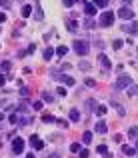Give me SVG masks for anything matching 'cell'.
<instances>
[{"mask_svg": "<svg viewBox=\"0 0 138 158\" xmlns=\"http://www.w3.org/2000/svg\"><path fill=\"white\" fill-rule=\"evenodd\" d=\"M72 48H74V52H76L78 56H86V54L90 52V42H88V40H74Z\"/></svg>", "mask_w": 138, "mask_h": 158, "instance_id": "obj_1", "label": "cell"}, {"mask_svg": "<svg viewBox=\"0 0 138 158\" xmlns=\"http://www.w3.org/2000/svg\"><path fill=\"white\" fill-rule=\"evenodd\" d=\"M132 86V78L130 76H118V80L114 82V90H126Z\"/></svg>", "mask_w": 138, "mask_h": 158, "instance_id": "obj_2", "label": "cell"}, {"mask_svg": "<svg viewBox=\"0 0 138 158\" xmlns=\"http://www.w3.org/2000/svg\"><path fill=\"white\" fill-rule=\"evenodd\" d=\"M114 14L112 12H104V14H100V20H98V24L102 26V28H108V26H112L114 24Z\"/></svg>", "mask_w": 138, "mask_h": 158, "instance_id": "obj_3", "label": "cell"}, {"mask_svg": "<svg viewBox=\"0 0 138 158\" xmlns=\"http://www.w3.org/2000/svg\"><path fill=\"white\" fill-rule=\"evenodd\" d=\"M12 152H14L16 156L24 152V140H22V138H14V142H12Z\"/></svg>", "mask_w": 138, "mask_h": 158, "instance_id": "obj_4", "label": "cell"}, {"mask_svg": "<svg viewBox=\"0 0 138 158\" xmlns=\"http://www.w3.org/2000/svg\"><path fill=\"white\" fill-rule=\"evenodd\" d=\"M118 16H120L122 20H132V18H134V12H132L130 8H126V6H122V8L118 10Z\"/></svg>", "mask_w": 138, "mask_h": 158, "instance_id": "obj_5", "label": "cell"}, {"mask_svg": "<svg viewBox=\"0 0 138 158\" xmlns=\"http://www.w3.org/2000/svg\"><path fill=\"white\" fill-rule=\"evenodd\" d=\"M30 144H32V148H36V150H42V148H44V142H42L36 134L30 136Z\"/></svg>", "mask_w": 138, "mask_h": 158, "instance_id": "obj_6", "label": "cell"}, {"mask_svg": "<svg viewBox=\"0 0 138 158\" xmlns=\"http://www.w3.org/2000/svg\"><path fill=\"white\" fill-rule=\"evenodd\" d=\"M96 10H98L96 4H92V2H86V4H84V12H86L88 16H96Z\"/></svg>", "mask_w": 138, "mask_h": 158, "instance_id": "obj_7", "label": "cell"}, {"mask_svg": "<svg viewBox=\"0 0 138 158\" xmlns=\"http://www.w3.org/2000/svg\"><path fill=\"white\" fill-rule=\"evenodd\" d=\"M58 80H62L66 86H74V82H76V80L72 78V76H68V74H60V76H58Z\"/></svg>", "mask_w": 138, "mask_h": 158, "instance_id": "obj_8", "label": "cell"}, {"mask_svg": "<svg viewBox=\"0 0 138 158\" xmlns=\"http://www.w3.org/2000/svg\"><path fill=\"white\" fill-rule=\"evenodd\" d=\"M98 62L102 64V68H104V70H108V68H110V60L106 58V54H100V56H98Z\"/></svg>", "mask_w": 138, "mask_h": 158, "instance_id": "obj_9", "label": "cell"}, {"mask_svg": "<svg viewBox=\"0 0 138 158\" xmlns=\"http://www.w3.org/2000/svg\"><path fill=\"white\" fill-rule=\"evenodd\" d=\"M138 30V22H132V24H128V26H124V32H130V34H136Z\"/></svg>", "mask_w": 138, "mask_h": 158, "instance_id": "obj_10", "label": "cell"}, {"mask_svg": "<svg viewBox=\"0 0 138 158\" xmlns=\"http://www.w3.org/2000/svg\"><path fill=\"white\" fill-rule=\"evenodd\" d=\"M70 120H72V122H78V120H80V112H78L76 108L70 110Z\"/></svg>", "mask_w": 138, "mask_h": 158, "instance_id": "obj_11", "label": "cell"}, {"mask_svg": "<svg viewBox=\"0 0 138 158\" xmlns=\"http://www.w3.org/2000/svg\"><path fill=\"white\" fill-rule=\"evenodd\" d=\"M30 14H32V6H28V4L22 6V16L24 18H30Z\"/></svg>", "mask_w": 138, "mask_h": 158, "instance_id": "obj_12", "label": "cell"}, {"mask_svg": "<svg viewBox=\"0 0 138 158\" xmlns=\"http://www.w3.org/2000/svg\"><path fill=\"white\" fill-rule=\"evenodd\" d=\"M94 128H96V132H98V134H104V132H106V124H104V122H98Z\"/></svg>", "mask_w": 138, "mask_h": 158, "instance_id": "obj_13", "label": "cell"}, {"mask_svg": "<svg viewBox=\"0 0 138 158\" xmlns=\"http://www.w3.org/2000/svg\"><path fill=\"white\" fill-rule=\"evenodd\" d=\"M54 52H56L54 48H46V50H44V60H50V58L54 56Z\"/></svg>", "mask_w": 138, "mask_h": 158, "instance_id": "obj_14", "label": "cell"}, {"mask_svg": "<svg viewBox=\"0 0 138 158\" xmlns=\"http://www.w3.org/2000/svg\"><path fill=\"white\" fill-rule=\"evenodd\" d=\"M126 94H128V96H134V94H138V84L130 86V88H126Z\"/></svg>", "mask_w": 138, "mask_h": 158, "instance_id": "obj_15", "label": "cell"}, {"mask_svg": "<svg viewBox=\"0 0 138 158\" xmlns=\"http://www.w3.org/2000/svg\"><path fill=\"white\" fill-rule=\"evenodd\" d=\"M128 136L134 140V138H138V126H132L130 130H128Z\"/></svg>", "mask_w": 138, "mask_h": 158, "instance_id": "obj_16", "label": "cell"}, {"mask_svg": "<svg viewBox=\"0 0 138 158\" xmlns=\"http://www.w3.org/2000/svg\"><path fill=\"white\" fill-rule=\"evenodd\" d=\"M66 24H68V28H70L72 32L78 28V22H76V20H70V18H68V20H66Z\"/></svg>", "mask_w": 138, "mask_h": 158, "instance_id": "obj_17", "label": "cell"}, {"mask_svg": "<svg viewBox=\"0 0 138 158\" xmlns=\"http://www.w3.org/2000/svg\"><path fill=\"white\" fill-rule=\"evenodd\" d=\"M66 52H68V48H66V46H64V44H60V46H58V48H56V54H58V56H64V54H66Z\"/></svg>", "mask_w": 138, "mask_h": 158, "instance_id": "obj_18", "label": "cell"}, {"mask_svg": "<svg viewBox=\"0 0 138 158\" xmlns=\"http://www.w3.org/2000/svg\"><path fill=\"white\" fill-rule=\"evenodd\" d=\"M0 66H2V70H4V72H8V70L12 68V62H10V60H2V64H0Z\"/></svg>", "mask_w": 138, "mask_h": 158, "instance_id": "obj_19", "label": "cell"}, {"mask_svg": "<svg viewBox=\"0 0 138 158\" xmlns=\"http://www.w3.org/2000/svg\"><path fill=\"white\" fill-rule=\"evenodd\" d=\"M122 152H124V154H128V156H134V154H136V150H134V148H130V146H122Z\"/></svg>", "mask_w": 138, "mask_h": 158, "instance_id": "obj_20", "label": "cell"}, {"mask_svg": "<svg viewBox=\"0 0 138 158\" xmlns=\"http://www.w3.org/2000/svg\"><path fill=\"white\" fill-rule=\"evenodd\" d=\"M92 4H96L98 8H106L108 6V0H92Z\"/></svg>", "mask_w": 138, "mask_h": 158, "instance_id": "obj_21", "label": "cell"}, {"mask_svg": "<svg viewBox=\"0 0 138 158\" xmlns=\"http://www.w3.org/2000/svg\"><path fill=\"white\" fill-rule=\"evenodd\" d=\"M42 100H44V102H54V96H52L50 92H42Z\"/></svg>", "mask_w": 138, "mask_h": 158, "instance_id": "obj_22", "label": "cell"}, {"mask_svg": "<svg viewBox=\"0 0 138 158\" xmlns=\"http://www.w3.org/2000/svg\"><path fill=\"white\" fill-rule=\"evenodd\" d=\"M82 140H84V144H90V142H92V132H84Z\"/></svg>", "mask_w": 138, "mask_h": 158, "instance_id": "obj_23", "label": "cell"}, {"mask_svg": "<svg viewBox=\"0 0 138 158\" xmlns=\"http://www.w3.org/2000/svg\"><path fill=\"white\" fill-rule=\"evenodd\" d=\"M96 114H98V116H104V114H106V106H104V104H100V106L96 108Z\"/></svg>", "mask_w": 138, "mask_h": 158, "instance_id": "obj_24", "label": "cell"}, {"mask_svg": "<svg viewBox=\"0 0 138 158\" xmlns=\"http://www.w3.org/2000/svg\"><path fill=\"white\" fill-rule=\"evenodd\" d=\"M96 150H98V152H100V154H104V156H106V154H108V146H106V144H100V146H98V148H96Z\"/></svg>", "mask_w": 138, "mask_h": 158, "instance_id": "obj_25", "label": "cell"}, {"mask_svg": "<svg viewBox=\"0 0 138 158\" xmlns=\"http://www.w3.org/2000/svg\"><path fill=\"white\" fill-rule=\"evenodd\" d=\"M82 148H80V144L78 142H74V144H70V152H80Z\"/></svg>", "mask_w": 138, "mask_h": 158, "instance_id": "obj_26", "label": "cell"}, {"mask_svg": "<svg viewBox=\"0 0 138 158\" xmlns=\"http://www.w3.org/2000/svg\"><path fill=\"white\" fill-rule=\"evenodd\" d=\"M54 116H52V114H42V122H54Z\"/></svg>", "mask_w": 138, "mask_h": 158, "instance_id": "obj_27", "label": "cell"}, {"mask_svg": "<svg viewBox=\"0 0 138 158\" xmlns=\"http://www.w3.org/2000/svg\"><path fill=\"white\" fill-rule=\"evenodd\" d=\"M78 66H80V70H84V72H88V70H90V64H88V62H80Z\"/></svg>", "mask_w": 138, "mask_h": 158, "instance_id": "obj_28", "label": "cell"}, {"mask_svg": "<svg viewBox=\"0 0 138 158\" xmlns=\"http://www.w3.org/2000/svg\"><path fill=\"white\" fill-rule=\"evenodd\" d=\"M112 46H114L116 50H120V48L124 46V42H122V40H114V44H112Z\"/></svg>", "mask_w": 138, "mask_h": 158, "instance_id": "obj_29", "label": "cell"}, {"mask_svg": "<svg viewBox=\"0 0 138 158\" xmlns=\"http://www.w3.org/2000/svg\"><path fill=\"white\" fill-rule=\"evenodd\" d=\"M112 106H116V108H118V114H120V116H124V114H126V112H124V108H122L120 104H116V102H112Z\"/></svg>", "mask_w": 138, "mask_h": 158, "instance_id": "obj_30", "label": "cell"}, {"mask_svg": "<svg viewBox=\"0 0 138 158\" xmlns=\"http://www.w3.org/2000/svg\"><path fill=\"white\" fill-rule=\"evenodd\" d=\"M84 26H86V28H92V26H94V20H92V18H86V20H84Z\"/></svg>", "mask_w": 138, "mask_h": 158, "instance_id": "obj_31", "label": "cell"}, {"mask_svg": "<svg viewBox=\"0 0 138 158\" xmlns=\"http://www.w3.org/2000/svg\"><path fill=\"white\" fill-rule=\"evenodd\" d=\"M34 50H36V46H34V44H30V46H28V48L24 50V54H32Z\"/></svg>", "mask_w": 138, "mask_h": 158, "instance_id": "obj_32", "label": "cell"}, {"mask_svg": "<svg viewBox=\"0 0 138 158\" xmlns=\"http://www.w3.org/2000/svg\"><path fill=\"white\" fill-rule=\"evenodd\" d=\"M62 4H64L66 8H72V6H74V0H62Z\"/></svg>", "mask_w": 138, "mask_h": 158, "instance_id": "obj_33", "label": "cell"}, {"mask_svg": "<svg viewBox=\"0 0 138 158\" xmlns=\"http://www.w3.org/2000/svg\"><path fill=\"white\" fill-rule=\"evenodd\" d=\"M56 122H58V126H62V128H66V126H68V120H62V118H58Z\"/></svg>", "mask_w": 138, "mask_h": 158, "instance_id": "obj_34", "label": "cell"}, {"mask_svg": "<svg viewBox=\"0 0 138 158\" xmlns=\"http://www.w3.org/2000/svg\"><path fill=\"white\" fill-rule=\"evenodd\" d=\"M78 156H80V158H88V156H90V152H88V150H80V152H78Z\"/></svg>", "mask_w": 138, "mask_h": 158, "instance_id": "obj_35", "label": "cell"}, {"mask_svg": "<svg viewBox=\"0 0 138 158\" xmlns=\"http://www.w3.org/2000/svg\"><path fill=\"white\" fill-rule=\"evenodd\" d=\"M20 124H22V126H26V124H32V118H28V116H26V118L20 120Z\"/></svg>", "mask_w": 138, "mask_h": 158, "instance_id": "obj_36", "label": "cell"}, {"mask_svg": "<svg viewBox=\"0 0 138 158\" xmlns=\"http://www.w3.org/2000/svg\"><path fill=\"white\" fill-rule=\"evenodd\" d=\"M28 92H30V90H28V88H26V86H22V88H20V94H22V96H24V98H26V96H28Z\"/></svg>", "mask_w": 138, "mask_h": 158, "instance_id": "obj_37", "label": "cell"}, {"mask_svg": "<svg viewBox=\"0 0 138 158\" xmlns=\"http://www.w3.org/2000/svg\"><path fill=\"white\" fill-rule=\"evenodd\" d=\"M56 92H58V96H66V88H62V86H58Z\"/></svg>", "mask_w": 138, "mask_h": 158, "instance_id": "obj_38", "label": "cell"}, {"mask_svg": "<svg viewBox=\"0 0 138 158\" xmlns=\"http://www.w3.org/2000/svg\"><path fill=\"white\" fill-rule=\"evenodd\" d=\"M0 6H4V8H10L12 4H10V0H0Z\"/></svg>", "mask_w": 138, "mask_h": 158, "instance_id": "obj_39", "label": "cell"}, {"mask_svg": "<svg viewBox=\"0 0 138 158\" xmlns=\"http://www.w3.org/2000/svg\"><path fill=\"white\" fill-rule=\"evenodd\" d=\"M36 18H38V20H42V10H40V6L36 8Z\"/></svg>", "mask_w": 138, "mask_h": 158, "instance_id": "obj_40", "label": "cell"}, {"mask_svg": "<svg viewBox=\"0 0 138 158\" xmlns=\"http://www.w3.org/2000/svg\"><path fill=\"white\" fill-rule=\"evenodd\" d=\"M32 108H34V110H40V108H42V102H34Z\"/></svg>", "mask_w": 138, "mask_h": 158, "instance_id": "obj_41", "label": "cell"}, {"mask_svg": "<svg viewBox=\"0 0 138 158\" xmlns=\"http://www.w3.org/2000/svg\"><path fill=\"white\" fill-rule=\"evenodd\" d=\"M10 122L16 124V122H18V116H16V114H10Z\"/></svg>", "mask_w": 138, "mask_h": 158, "instance_id": "obj_42", "label": "cell"}, {"mask_svg": "<svg viewBox=\"0 0 138 158\" xmlns=\"http://www.w3.org/2000/svg\"><path fill=\"white\" fill-rule=\"evenodd\" d=\"M86 86H88V88H92V86H94V80H92V78H86Z\"/></svg>", "mask_w": 138, "mask_h": 158, "instance_id": "obj_43", "label": "cell"}, {"mask_svg": "<svg viewBox=\"0 0 138 158\" xmlns=\"http://www.w3.org/2000/svg\"><path fill=\"white\" fill-rule=\"evenodd\" d=\"M4 20H6V14H4V12H0V24H2Z\"/></svg>", "mask_w": 138, "mask_h": 158, "instance_id": "obj_44", "label": "cell"}, {"mask_svg": "<svg viewBox=\"0 0 138 158\" xmlns=\"http://www.w3.org/2000/svg\"><path fill=\"white\" fill-rule=\"evenodd\" d=\"M4 82H6V76H2V74H0V86H4Z\"/></svg>", "mask_w": 138, "mask_h": 158, "instance_id": "obj_45", "label": "cell"}, {"mask_svg": "<svg viewBox=\"0 0 138 158\" xmlns=\"http://www.w3.org/2000/svg\"><path fill=\"white\" fill-rule=\"evenodd\" d=\"M48 158H60V154H58V152H52V154H50Z\"/></svg>", "mask_w": 138, "mask_h": 158, "instance_id": "obj_46", "label": "cell"}, {"mask_svg": "<svg viewBox=\"0 0 138 158\" xmlns=\"http://www.w3.org/2000/svg\"><path fill=\"white\" fill-rule=\"evenodd\" d=\"M26 158H34V154H32V152H28V154H26Z\"/></svg>", "mask_w": 138, "mask_h": 158, "instance_id": "obj_47", "label": "cell"}, {"mask_svg": "<svg viewBox=\"0 0 138 158\" xmlns=\"http://www.w3.org/2000/svg\"><path fill=\"white\" fill-rule=\"evenodd\" d=\"M2 120H4V114H2V112H0V122H2Z\"/></svg>", "mask_w": 138, "mask_h": 158, "instance_id": "obj_48", "label": "cell"}, {"mask_svg": "<svg viewBox=\"0 0 138 158\" xmlns=\"http://www.w3.org/2000/svg\"><path fill=\"white\" fill-rule=\"evenodd\" d=\"M126 2H130V0H126Z\"/></svg>", "mask_w": 138, "mask_h": 158, "instance_id": "obj_49", "label": "cell"}]
</instances>
